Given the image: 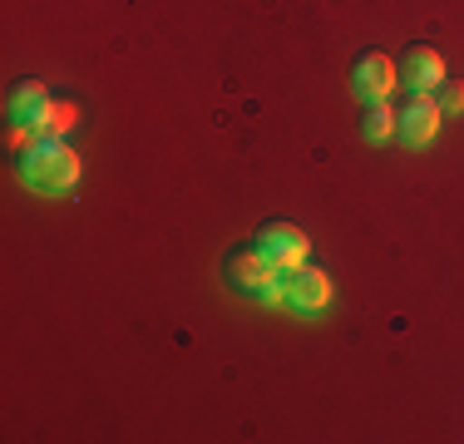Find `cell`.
Listing matches in <instances>:
<instances>
[{
    "mask_svg": "<svg viewBox=\"0 0 464 444\" xmlns=\"http://www.w3.org/2000/svg\"><path fill=\"white\" fill-rule=\"evenodd\" d=\"M435 99H440V109H445V114H459V109H464V84H440L435 89Z\"/></svg>",
    "mask_w": 464,
    "mask_h": 444,
    "instance_id": "cell-11",
    "label": "cell"
},
{
    "mask_svg": "<svg viewBox=\"0 0 464 444\" xmlns=\"http://www.w3.org/2000/svg\"><path fill=\"white\" fill-rule=\"evenodd\" d=\"M257 247L267 252L272 262L282 266V272H302L306 262H312V237H306L296 222H262L257 227Z\"/></svg>",
    "mask_w": 464,
    "mask_h": 444,
    "instance_id": "cell-3",
    "label": "cell"
},
{
    "mask_svg": "<svg viewBox=\"0 0 464 444\" xmlns=\"http://www.w3.org/2000/svg\"><path fill=\"white\" fill-rule=\"evenodd\" d=\"M395 84H401V60H391L385 50H366L356 60V70H351V89H356L366 104H375V99H391Z\"/></svg>",
    "mask_w": 464,
    "mask_h": 444,
    "instance_id": "cell-4",
    "label": "cell"
},
{
    "mask_svg": "<svg viewBox=\"0 0 464 444\" xmlns=\"http://www.w3.org/2000/svg\"><path fill=\"white\" fill-rule=\"evenodd\" d=\"M20 173H25L30 188H45V193H70V188L80 183V153H74L64 139H45V133H40V139L25 149Z\"/></svg>",
    "mask_w": 464,
    "mask_h": 444,
    "instance_id": "cell-1",
    "label": "cell"
},
{
    "mask_svg": "<svg viewBox=\"0 0 464 444\" xmlns=\"http://www.w3.org/2000/svg\"><path fill=\"white\" fill-rule=\"evenodd\" d=\"M45 104H50V89L40 80H20L15 89H10V99H5V109H10L15 124H35V119L45 114Z\"/></svg>",
    "mask_w": 464,
    "mask_h": 444,
    "instance_id": "cell-8",
    "label": "cell"
},
{
    "mask_svg": "<svg viewBox=\"0 0 464 444\" xmlns=\"http://www.w3.org/2000/svg\"><path fill=\"white\" fill-rule=\"evenodd\" d=\"M74 129H80V104L74 99H50L45 114L35 119V133H45V139H70Z\"/></svg>",
    "mask_w": 464,
    "mask_h": 444,
    "instance_id": "cell-9",
    "label": "cell"
},
{
    "mask_svg": "<svg viewBox=\"0 0 464 444\" xmlns=\"http://www.w3.org/2000/svg\"><path fill=\"white\" fill-rule=\"evenodd\" d=\"M401 84H411L415 94H435V89L445 84V60H440V50L411 44V50L401 54Z\"/></svg>",
    "mask_w": 464,
    "mask_h": 444,
    "instance_id": "cell-6",
    "label": "cell"
},
{
    "mask_svg": "<svg viewBox=\"0 0 464 444\" xmlns=\"http://www.w3.org/2000/svg\"><path fill=\"white\" fill-rule=\"evenodd\" d=\"M440 119H445V109H440L435 94H415L411 104L401 109V133L405 143H430L440 133Z\"/></svg>",
    "mask_w": 464,
    "mask_h": 444,
    "instance_id": "cell-7",
    "label": "cell"
},
{
    "mask_svg": "<svg viewBox=\"0 0 464 444\" xmlns=\"http://www.w3.org/2000/svg\"><path fill=\"white\" fill-rule=\"evenodd\" d=\"M282 302L296 306V311H322V306L331 302V276L322 272V266L306 262L302 272H292V276L282 282Z\"/></svg>",
    "mask_w": 464,
    "mask_h": 444,
    "instance_id": "cell-5",
    "label": "cell"
},
{
    "mask_svg": "<svg viewBox=\"0 0 464 444\" xmlns=\"http://www.w3.org/2000/svg\"><path fill=\"white\" fill-rule=\"evenodd\" d=\"M282 266L267 257L262 247H247V252H237V257L227 262V282L237 286V292H247V296H262V302H282V282L286 276H277Z\"/></svg>",
    "mask_w": 464,
    "mask_h": 444,
    "instance_id": "cell-2",
    "label": "cell"
},
{
    "mask_svg": "<svg viewBox=\"0 0 464 444\" xmlns=\"http://www.w3.org/2000/svg\"><path fill=\"white\" fill-rule=\"evenodd\" d=\"M395 133H401V114L391 109V99H375V104L366 109V139L385 143V139H395Z\"/></svg>",
    "mask_w": 464,
    "mask_h": 444,
    "instance_id": "cell-10",
    "label": "cell"
}]
</instances>
